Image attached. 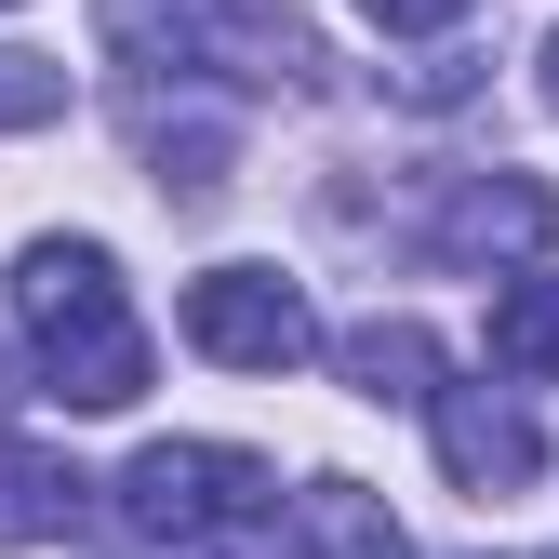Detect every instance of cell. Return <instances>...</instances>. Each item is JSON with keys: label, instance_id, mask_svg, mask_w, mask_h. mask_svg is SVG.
<instances>
[{"label": "cell", "instance_id": "obj_1", "mask_svg": "<svg viewBox=\"0 0 559 559\" xmlns=\"http://www.w3.org/2000/svg\"><path fill=\"white\" fill-rule=\"evenodd\" d=\"M14 333L40 360V400H67V413H133L147 400V320H133L107 240H27L14 253Z\"/></svg>", "mask_w": 559, "mask_h": 559}, {"label": "cell", "instance_id": "obj_2", "mask_svg": "<svg viewBox=\"0 0 559 559\" xmlns=\"http://www.w3.org/2000/svg\"><path fill=\"white\" fill-rule=\"evenodd\" d=\"M107 40L133 67H214V81H253V94H320L333 53L294 0H107Z\"/></svg>", "mask_w": 559, "mask_h": 559}, {"label": "cell", "instance_id": "obj_3", "mask_svg": "<svg viewBox=\"0 0 559 559\" xmlns=\"http://www.w3.org/2000/svg\"><path fill=\"white\" fill-rule=\"evenodd\" d=\"M266 507H280L266 453H227V440H147L120 466V520L147 546H240Z\"/></svg>", "mask_w": 559, "mask_h": 559}, {"label": "cell", "instance_id": "obj_4", "mask_svg": "<svg viewBox=\"0 0 559 559\" xmlns=\"http://www.w3.org/2000/svg\"><path fill=\"white\" fill-rule=\"evenodd\" d=\"M187 346L227 360V373H294V360H320V307L280 266H200L187 280Z\"/></svg>", "mask_w": 559, "mask_h": 559}, {"label": "cell", "instance_id": "obj_5", "mask_svg": "<svg viewBox=\"0 0 559 559\" xmlns=\"http://www.w3.org/2000/svg\"><path fill=\"white\" fill-rule=\"evenodd\" d=\"M546 227H559V200H546L533 174H453V200L413 227V253H427V266H507V253H533Z\"/></svg>", "mask_w": 559, "mask_h": 559}, {"label": "cell", "instance_id": "obj_6", "mask_svg": "<svg viewBox=\"0 0 559 559\" xmlns=\"http://www.w3.org/2000/svg\"><path fill=\"white\" fill-rule=\"evenodd\" d=\"M427 427H440L453 493H520V479L546 466V427L520 400H493V386H427Z\"/></svg>", "mask_w": 559, "mask_h": 559}, {"label": "cell", "instance_id": "obj_7", "mask_svg": "<svg viewBox=\"0 0 559 559\" xmlns=\"http://www.w3.org/2000/svg\"><path fill=\"white\" fill-rule=\"evenodd\" d=\"M81 507H94L81 466H67L53 440H14V427H0V546H67Z\"/></svg>", "mask_w": 559, "mask_h": 559}, {"label": "cell", "instance_id": "obj_8", "mask_svg": "<svg viewBox=\"0 0 559 559\" xmlns=\"http://www.w3.org/2000/svg\"><path fill=\"white\" fill-rule=\"evenodd\" d=\"M493 373H520V386H559V280H546V266L493 280Z\"/></svg>", "mask_w": 559, "mask_h": 559}, {"label": "cell", "instance_id": "obj_9", "mask_svg": "<svg viewBox=\"0 0 559 559\" xmlns=\"http://www.w3.org/2000/svg\"><path fill=\"white\" fill-rule=\"evenodd\" d=\"M333 360H346L360 400H427V386H440V333H427V320H360Z\"/></svg>", "mask_w": 559, "mask_h": 559}, {"label": "cell", "instance_id": "obj_10", "mask_svg": "<svg viewBox=\"0 0 559 559\" xmlns=\"http://www.w3.org/2000/svg\"><path fill=\"white\" fill-rule=\"evenodd\" d=\"M294 507H307V559H413V546H400V520L360 493V479H307Z\"/></svg>", "mask_w": 559, "mask_h": 559}, {"label": "cell", "instance_id": "obj_11", "mask_svg": "<svg viewBox=\"0 0 559 559\" xmlns=\"http://www.w3.org/2000/svg\"><path fill=\"white\" fill-rule=\"evenodd\" d=\"M147 160H160V200H214L227 187V120H147Z\"/></svg>", "mask_w": 559, "mask_h": 559}, {"label": "cell", "instance_id": "obj_12", "mask_svg": "<svg viewBox=\"0 0 559 559\" xmlns=\"http://www.w3.org/2000/svg\"><path fill=\"white\" fill-rule=\"evenodd\" d=\"M67 107V67H40V53H0V133H27V120H53Z\"/></svg>", "mask_w": 559, "mask_h": 559}, {"label": "cell", "instance_id": "obj_13", "mask_svg": "<svg viewBox=\"0 0 559 559\" xmlns=\"http://www.w3.org/2000/svg\"><path fill=\"white\" fill-rule=\"evenodd\" d=\"M360 14H373L386 40H427V27H453V14H466V0H360Z\"/></svg>", "mask_w": 559, "mask_h": 559}, {"label": "cell", "instance_id": "obj_14", "mask_svg": "<svg viewBox=\"0 0 559 559\" xmlns=\"http://www.w3.org/2000/svg\"><path fill=\"white\" fill-rule=\"evenodd\" d=\"M466 81H479V67H466V53H427V67H400V94H413V107H453Z\"/></svg>", "mask_w": 559, "mask_h": 559}, {"label": "cell", "instance_id": "obj_15", "mask_svg": "<svg viewBox=\"0 0 559 559\" xmlns=\"http://www.w3.org/2000/svg\"><path fill=\"white\" fill-rule=\"evenodd\" d=\"M546 107H559V27H546Z\"/></svg>", "mask_w": 559, "mask_h": 559}]
</instances>
